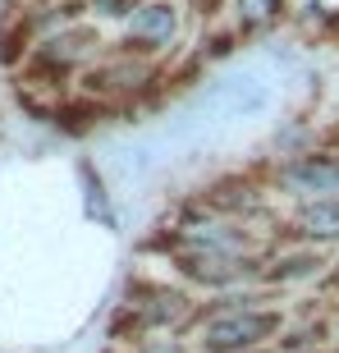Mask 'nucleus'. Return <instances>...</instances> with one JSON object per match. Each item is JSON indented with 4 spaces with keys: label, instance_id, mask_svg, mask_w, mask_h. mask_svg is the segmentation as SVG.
Listing matches in <instances>:
<instances>
[{
    "label": "nucleus",
    "instance_id": "5",
    "mask_svg": "<svg viewBox=\"0 0 339 353\" xmlns=\"http://www.w3.org/2000/svg\"><path fill=\"white\" fill-rule=\"evenodd\" d=\"M174 32H179V14L170 10L165 0H156V5H143V10H133V19H129L124 55H138V51H161L165 41H174Z\"/></svg>",
    "mask_w": 339,
    "mask_h": 353
},
{
    "label": "nucleus",
    "instance_id": "1",
    "mask_svg": "<svg viewBox=\"0 0 339 353\" xmlns=\"http://www.w3.org/2000/svg\"><path fill=\"white\" fill-rule=\"evenodd\" d=\"M234 307H216L202 326V349L207 353H252L271 340L285 316L275 307H243L252 299H229Z\"/></svg>",
    "mask_w": 339,
    "mask_h": 353
},
{
    "label": "nucleus",
    "instance_id": "9",
    "mask_svg": "<svg viewBox=\"0 0 339 353\" xmlns=\"http://www.w3.org/2000/svg\"><path fill=\"white\" fill-rule=\"evenodd\" d=\"M316 266H321V257L302 252V257H285V262H275V271H266V275H271V280H294V275H312Z\"/></svg>",
    "mask_w": 339,
    "mask_h": 353
},
{
    "label": "nucleus",
    "instance_id": "2",
    "mask_svg": "<svg viewBox=\"0 0 339 353\" xmlns=\"http://www.w3.org/2000/svg\"><path fill=\"white\" fill-rule=\"evenodd\" d=\"M275 188L289 197H339V157L326 152H307V157H285V165L275 170Z\"/></svg>",
    "mask_w": 339,
    "mask_h": 353
},
{
    "label": "nucleus",
    "instance_id": "8",
    "mask_svg": "<svg viewBox=\"0 0 339 353\" xmlns=\"http://www.w3.org/2000/svg\"><path fill=\"white\" fill-rule=\"evenodd\" d=\"M238 5V23L248 32H261V28H275L285 19V0H234Z\"/></svg>",
    "mask_w": 339,
    "mask_h": 353
},
{
    "label": "nucleus",
    "instance_id": "4",
    "mask_svg": "<svg viewBox=\"0 0 339 353\" xmlns=\"http://www.w3.org/2000/svg\"><path fill=\"white\" fill-rule=\"evenodd\" d=\"M179 243L193 252H220V257H248L257 262V243L248 230H238L234 221H188L179 230Z\"/></svg>",
    "mask_w": 339,
    "mask_h": 353
},
{
    "label": "nucleus",
    "instance_id": "3",
    "mask_svg": "<svg viewBox=\"0 0 339 353\" xmlns=\"http://www.w3.org/2000/svg\"><path fill=\"white\" fill-rule=\"evenodd\" d=\"M183 280H193V285H211V289H234V285H248L261 275V262H248V257H220V252H193L183 248L174 257Z\"/></svg>",
    "mask_w": 339,
    "mask_h": 353
},
{
    "label": "nucleus",
    "instance_id": "6",
    "mask_svg": "<svg viewBox=\"0 0 339 353\" xmlns=\"http://www.w3.org/2000/svg\"><path fill=\"white\" fill-rule=\"evenodd\" d=\"M294 234L316 239V243H335V239H339V197L302 202V207L294 211Z\"/></svg>",
    "mask_w": 339,
    "mask_h": 353
},
{
    "label": "nucleus",
    "instance_id": "11",
    "mask_svg": "<svg viewBox=\"0 0 339 353\" xmlns=\"http://www.w3.org/2000/svg\"><path fill=\"white\" fill-rule=\"evenodd\" d=\"M101 14L119 19V14H129V0H101Z\"/></svg>",
    "mask_w": 339,
    "mask_h": 353
},
{
    "label": "nucleus",
    "instance_id": "10",
    "mask_svg": "<svg viewBox=\"0 0 339 353\" xmlns=\"http://www.w3.org/2000/svg\"><path fill=\"white\" fill-rule=\"evenodd\" d=\"M188 10H197L202 19H211V14L220 10V0H188Z\"/></svg>",
    "mask_w": 339,
    "mask_h": 353
},
{
    "label": "nucleus",
    "instance_id": "7",
    "mask_svg": "<svg viewBox=\"0 0 339 353\" xmlns=\"http://www.w3.org/2000/svg\"><path fill=\"white\" fill-rule=\"evenodd\" d=\"M92 46H96V37H92L88 28H83V32H60V37H51V41L37 51V60H41L46 69H60V74H65V69L79 65Z\"/></svg>",
    "mask_w": 339,
    "mask_h": 353
}]
</instances>
